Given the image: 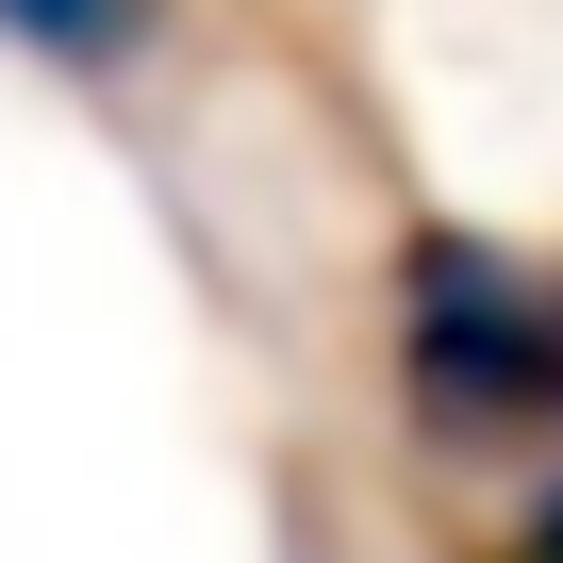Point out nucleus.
<instances>
[{"instance_id": "f257e3e1", "label": "nucleus", "mask_w": 563, "mask_h": 563, "mask_svg": "<svg viewBox=\"0 0 563 563\" xmlns=\"http://www.w3.org/2000/svg\"><path fill=\"white\" fill-rule=\"evenodd\" d=\"M382 349L431 448H563V265L497 232H398Z\"/></svg>"}, {"instance_id": "f03ea898", "label": "nucleus", "mask_w": 563, "mask_h": 563, "mask_svg": "<svg viewBox=\"0 0 563 563\" xmlns=\"http://www.w3.org/2000/svg\"><path fill=\"white\" fill-rule=\"evenodd\" d=\"M150 34H166V0H0V51H34V67H67V84L150 67Z\"/></svg>"}, {"instance_id": "7ed1b4c3", "label": "nucleus", "mask_w": 563, "mask_h": 563, "mask_svg": "<svg viewBox=\"0 0 563 563\" xmlns=\"http://www.w3.org/2000/svg\"><path fill=\"white\" fill-rule=\"evenodd\" d=\"M481 563H563V481H547V497H514V530H497Z\"/></svg>"}]
</instances>
